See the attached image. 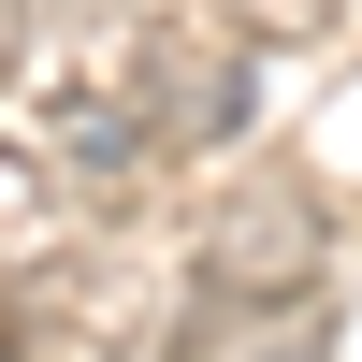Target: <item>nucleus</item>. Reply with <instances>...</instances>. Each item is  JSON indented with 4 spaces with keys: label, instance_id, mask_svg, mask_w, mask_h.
<instances>
[{
    "label": "nucleus",
    "instance_id": "nucleus-1",
    "mask_svg": "<svg viewBox=\"0 0 362 362\" xmlns=\"http://www.w3.org/2000/svg\"><path fill=\"white\" fill-rule=\"evenodd\" d=\"M160 174V131H145L131 73L116 58H73V73H44L15 116H0V247H58V232L116 218V203Z\"/></svg>",
    "mask_w": 362,
    "mask_h": 362
},
{
    "label": "nucleus",
    "instance_id": "nucleus-2",
    "mask_svg": "<svg viewBox=\"0 0 362 362\" xmlns=\"http://www.w3.org/2000/svg\"><path fill=\"white\" fill-rule=\"evenodd\" d=\"M116 73H131V102H145V131H160V160H218V145L261 116V44H247L232 15H131Z\"/></svg>",
    "mask_w": 362,
    "mask_h": 362
},
{
    "label": "nucleus",
    "instance_id": "nucleus-3",
    "mask_svg": "<svg viewBox=\"0 0 362 362\" xmlns=\"http://www.w3.org/2000/svg\"><path fill=\"white\" fill-rule=\"evenodd\" d=\"M305 290H319V203L305 189L232 203V218L203 232V276H189V348L247 334V319H305Z\"/></svg>",
    "mask_w": 362,
    "mask_h": 362
},
{
    "label": "nucleus",
    "instance_id": "nucleus-4",
    "mask_svg": "<svg viewBox=\"0 0 362 362\" xmlns=\"http://www.w3.org/2000/svg\"><path fill=\"white\" fill-rule=\"evenodd\" d=\"M232 29H247V44H319V29L348 15V0H218Z\"/></svg>",
    "mask_w": 362,
    "mask_h": 362
},
{
    "label": "nucleus",
    "instance_id": "nucleus-5",
    "mask_svg": "<svg viewBox=\"0 0 362 362\" xmlns=\"http://www.w3.org/2000/svg\"><path fill=\"white\" fill-rule=\"evenodd\" d=\"M247 362H319V319H276V348H247Z\"/></svg>",
    "mask_w": 362,
    "mask_h": 362
},
{
    "label": "nucleus",
    "instance_id": "nucleus-6",
    "mask_svg": "<svg viewBox=\"0 0 362 362\" xmlns=\"http://www.w3.org/2000/svg\"><path fill=\"white\" fill-rule=\"evenodd\" d=\"M15 15H73V0H15Z\"/></svg>",
    "mask_w": 362,
    "mask_h": 362
},
{
    "label": "nucleus",
    "instance_id": "nucleus-7",
    "mask_svg": "<svg viewBox=\"0 0 362 362\" xmlns=\"http://www.w3.org/2000/svg\"><path fill=\"white\" fill-rule=\"evenodd\" d=\"M0 15H15V0H0Z\"/></svg>",
    "mask_w": 362,
    "mask_h": 362
}]
</instances>
